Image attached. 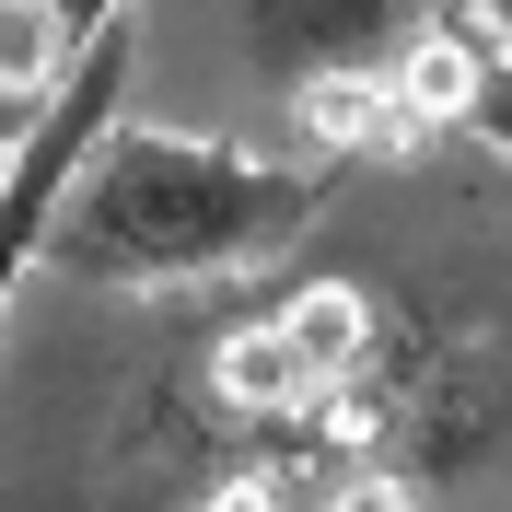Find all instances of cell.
<instances>
[{
    "label": "cell",
    "mask_w": 512,
    "mask_h": 512,
    "mask_svg": "<svg viewBox=\"0 0 512 512\" xmlns=\"http://www.w3.org/2000/svg\"><path fill=\"white\" fill-rule=\"evenodd\" d=\"M315 175L303 163H256L233 140H187V128H140L117 105L82 175H70L47 256L35 268H70L82 291H187V280H233V268H268L291 233L315 222Z\"/></svg>",
    "instance_id": "obj_1"
},
{
    "label": "cell",
    "mask_w": 512,
    "mask_h": 512,
    "mask_svg": "<svg viewBox=\"0 0 512 512\" xmlns=\"http://www.w3.org/2000/svg\"><path fill=\"white\" fill-rule=\"evenodd\" d=\"M128 59H140V35L105 24L82 35V59H70V82L47 94V117L12 140V163H0V326H12V291L35 280V256H47V222H59L70 175H82V152H94L105 128H117L128 105Z\"/></svg>",
    "instance_id": "obj_2"
},
{
    "label": "cell",
    "mask_w": 512,
    "mask_h": 512,
    "mask_svg": "<svg viewBox=\"0 0 512 512\" xmlns=\"http://www.w3.org/2000/svg\"><path fill=\"white\" fill-rule=\"evenodd\" d=\"M245 12V47L268 82H326V70H396L431 0H233Z\"/></svg>",
    "instance_id": "obj_3"
},
{
    "label": "cell",
    "mask_w": 512,
    "mask_h": 512,
    "mask_svg": "<svg viewBox=\"0 0 512 512\" xmlns=\"http://www.w3.org/2000/svg\"><path fill=\"white\" fill-rule=\"evenodd\" d=\"M291 117H303V140L338 163H408L419 152V117L396 105V82L384 70H326V82H291Z\"/></svg>",
    "instance_id": "obj_4"
},
{
    "label": "cell",
    "mask_w": 512,
    "mask_h": 512,
    "mask_svg": "<svg viewBox=\"0 0 512 512\" xmlns=\"http://www.w3.org/2000/svg\"><path fill=\"white\" fill-rule=\"evenodd\" d=\"M70 24L47 12V0H0V140H24L35 117H47V94L70 82Z\"/></svg>",
    "instance_id": "obj_5"
},
{
    "label": "cell",
    "mask_w": 512,
    "mask_h": 512,
    "mask_svg": "<svg viewBox=\"0 0 512 512\" xmlns=\"http://www.w3.org/2000/svg\"><path fill=\"white\" fill-rule=\"evenodd\" d=\"M280 338L303 350V373H315V396H326L338 373H361L373 315H361V291H350V280H315V291H291V303H280Z\"/></svg>",
    "instance_id": "obj_6"
},
{
    "label": "cell",
    "mask_w": 512,
    "mask_h": 512,
    "mask_svg": "<svg viewBox=\"0 0 512 512\" xmlns=\"http://www.w3.org/2000/svg\"><path fill=\"white\" fill-rule=\"evenodd\" d=\"M210 384H222V408H256V419H280V408L315 396V373H303V350L280 338V315H268V326H233L222 361H210Z\"/></svg>",
    "instance_id": "obj_7"
},
{
    "label": "cell",
    "mask_w": 512,
    "mask_h": 512,
    "mask_svg": "<svg viewBox=\"0 0 512 512\" xmlns=\"http://www.w3.org/2000/svg\"><path fill=\"white\" fill-rule=\"evenodd\" d=\"M326 512H419V489L396 478V466H373V478H350V489H338Z\"/></svg>",
    "instance_id": "obj_8"
},
{
    "label": "cell",
    "mask_w": 512,
    "mask_h": 512,
    "mask_svg": "<svg viewBox=\"0 0 512 512\" xmlns=\"http://www.w3.org/2000/svg\"><path fill=\"white\" fill-rule=\"evenodd\" d=\"M47 12H59V24H70V47H82V35H105V24H128V12H140V0H47Z\"/></svg>",
    "instance_id": "obj_9"
},
{
    "label": "cell",
    "mask_w": 512,
    "mask_h": 512,
    "mask_svg": "<svg viewBox=\"0 0 512 512\" xmlns=\"http://www.w3.org/2000/svg\"><path fill=\"white\" fill-rule=\"evenodd\" d=\"M210 512H280V478H233V489H222Z\"/></svg>",
    "instance_id": "obj_10"
},
{
    "label": "cell",
    "mask_w": 512,
    "mask_h": 512,
    "mask_svg": "<svg viewBox=\"0 0 512 512\" xmlns=\"http://www.w3.org/2000/svg\"><path fill=\"white\" fill-rule=\"evenodd\" d=\"M466 12H478V24L501 35V59H512V0H466Z\"/></svg>",
    "instance_id": "obj_11"
},
{
    "label": "cell",
    "mask_w": 512,
    "mask_h": 512,
    "mask_svg": "<svg viewBox=\"0 0 512 512\" xmlns=\"http://www.w3.org/2000/svg\"><path fill=\"white\" fill-rule=\"evenodd\" d=\"M0 163H12V140H0Z\"/></svg>",
    "instance_id": "obj_12"
}]
</instances>
